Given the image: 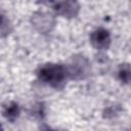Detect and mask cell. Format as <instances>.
<instances>
[{
	"label": "cell",
	"instance_id": "3957f363",
	"mask_svg": "<svg viewBox=\"0 0 131 131\" xmlns=\"http://www.w3.org/2000/svg\"><path fill=\"white\" fill-rule=\"evenodd\" d=\"M31 21L34 28L43 34L50 32L55 26L54 15L47 11H36L32 15Z\"/></svg>",
	"mask_w": 131,
	"mask_h": 131
},
{
	"label": "cell",
	"instance_id": "ba28073f",
	"mask_svg": "<svg viewBox=\"0 0 131 131\" xmlns=\"http://www.w3.org/2000/svg\"><path fill=\"white\" fill-rule=\"evenodd\" d=\"M118 79L123 84H129L130 82V64L127 62L121 63L118 68Z\"/></svg>",
	"mask_w": 131,
	"mask_h": 131
},
{
	"label": "cell",
	"instance_id": "30bf717a",
	"mask_svg": "<svg viewBox=\"0 0 131 131\" xmlns=\"http://www.w3.org/2000/svg\"><path fill=\"white\" fill-rule=\"evenodd\" d=\"M40 131H57V130H53V129H51V128L48 127V126H43Z\"/></svg>",
	"mask_w": 131,
	"mask_h": 131
},
{
	"label": "cell",
	"instance_id": "8fae6325",
	"mask_svg": "<svg viewBox=\"0 0 131 131\" xmlns=\"http://www.w3.org/2000/svg\"><path fill=\"white\" fill-rule=\"evenodd\" d=\"M0 131H4V129H3V127H2L1 124H0Z\"/></svg>",
	"mask_w": 131,
	"mask_h": 131
},
{
	"label": "cell",
	"instance_id": "5b68a950",
	"mask_svg": "<svg viewBox=\"0 0 131 131\" xmlns=\"http://www.w3.org/2000/svg\"><path fill=\"white\" fill-rule=\"evenodd\" d=\"M52 9L59 15L72 18L77 16L80 10V5L75 1H61V2H54L51 4Z\"/></svg>",
	"mask_w": 131,
	"mask_h": 131
},
{
	"label": "cell",
	"instance_id": "52a82bcc",
	"mask_svg": "<svg viewBox=\"0 0 131 131\" xmlns=\"http://www.w3.org/2000/svg\"><path fill=\"white\" fill-rule=\"evenodd\" d=\"M12 31V25L6 14L0 9V38L8 36Z\"/></svg>",
	"mask_w": 131,
	"mask_h": 131
},
{
	"label": "cell",
	"instance_id": "9c48e42d",
	"mask_svg": "<svg viewBox=\"0 0 131 131\" xmlns=\"http://www.w3.org/2000/svg\"><path fill=\"white\" fill-rule=\"evenodd\" d=\"M117 114V111H116V107L115 106H110L106 108V112L104 113V116L106 118H110V117H114V115Z\"/></svg>",
	"mask_w": 131,
	"mask_h": 131
},
{
	"label": "cell",
	"instance_id": "277c9868",
	"mask_svg": "<svg viewBox=\"0 0 131 131\" xmlns=\"http://www.w3.org/2000/svg\"><path fill=\"white\" fill-rule=\"evenodd\" d=\"M112 39L110 31L104 28H97L90 34V43L97 50H106L111 45Z\"/></svg>",
	"mask_w": 131,
	"mask_h": 131
},
{
	"label": "cell",
	"instance_id": "6da1fadb",
	"mask_svg": "<svg viewBox=\"0 0 131 131\" xmlns=\"http://www.w3.org/2000/svg\"><path fill=\"white\" fill-rule=\"evenodd\" d=\"M36 75L40 82L57 90L63 88L69 78L66 66L53 62L40 66L36 71Z\"/></svg>",
	"mask_w": 131,
	"mask_h": 131
},
{
	"label": "cell",
	"instance_id": "8992f818",
	"mask_svg": "<svg viewBox=\"0 0 131 131\" xmlns=\"http://www.w3.org/2000/svg\"><path fill=\"white\" fill-rule=\"evenodd\" d=\"M3 117L9 121V122H14L18 117H19V114H20V107L18 105L17 102L15 101H10L8 102L7 104L4 105L3 107Z\"/></svg>",
	"mask_w": 131,
	"mask_h": 131
},
{
	"label": "cell",
	"instance_id": "7a4b0ae2",
	"mask_svg": "<svg viewBox=\"0 0 131 131\" xmlns=\"http://www.w3.org/2000/svg\"><path fill=\"white\" fill-rule=\"evenodd\" d=\"M66 68L69 78L76 81L86 79L91 74V64L82 54L74 55Z\"/></svg>",
	"mask_w": 131,
	"mask_h": 131
}]
</instances>
